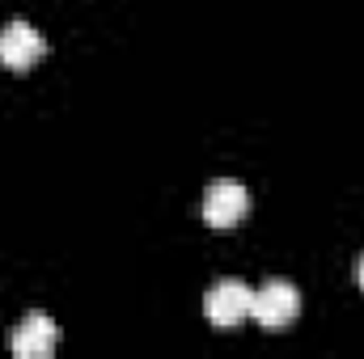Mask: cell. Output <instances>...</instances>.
<instances>
[{
    "instance_id": "277c9868",
    "label": "cell",
    "mask_w": 364,
    "mask_h": 359,
    "mask_svg": "<svg viewBox=\"0 0 364 359\" xmlns=\"http://www.w3.org/2000/svg\"><path fill=\"white\" fill-rule=\"evenodd\" d=\"M246 211H250V190L242 182L220 178L208 186V194H203V220L212 228H233Z\"/></svg>"
},
{
    "instance_id": "7a4b0ae2",
    "label": "cell",
    "mask_w": 364,
    "mask_h": 359,
    "mask_svg": "<svg viewBox=\"0 0 364 359\" xmlns=\"http://www.w3.org/2000/svg\"><path fill=\"white\" fill-rule=\"evenodd\" d=\"M250 300H255V292H250L242 279H220V283L208 287L203 313H208V321H212L216 330H237V326L250 317Z\"/></svg>"
},
{
    "instance_id": "6da1fadb",
    "label": "cell",
    "mask_w": 364,
    "mask_h": 359,
    "mask_svg": "<svg viewBox=\"0 0 364 359\" xmlns=\"http://www.w3.org/2000/svg\"><path fill=\"white\" fill-rule=\"evenodd\" d=\"M296 313H301V292H296L292 283H284V279H267V283L255 292V300H250V317H255L267 334L288 330V326L296 321Z\"/></svg>"
},
{
    "instance_id": "3957f363",
    "label": "cell",
    "mask_w": 364,
    "mask_h": 359,
    "mask_svg": "<svg viewBox=\"0 0 364 359\" xmlns=\"http://www.w3.org/2000/svg\"><path fill=\"white\" fill-rule=\"evenodd\" d=\"M43 55H47V38H43L30 21L13 17V21L0 30V68L26 72V68H34Z\"/></svg>"
},
{
    "instance_id": "8992f818",
    "label": "cell",
    "mask_w": 364,
    "mask_h": 359,
    "mask_svg": "<svg viewBox=\"0 0 364 359\" xmlns=\"http://www.w3.org/2000/svg\"><path fill=\"white\" fill-rule=\"evenodd\" d=\"M356 279H360V292H364V258H360V267H356Z\"/></svg>"
},
{
    "instance_id": "5b68a950",
    "label": "cell",
    "mask_w": 364,
    "mask_h": 359,
    "mask_svg": "<svg viewBox=\"0 0 364 359\" xmlns=\"http://www.w3.org/2000/svg\"><path fill=\"white\" fill-rule=\"evenodd\" d=\"M60 343V326L47 313H26L21 326L9 334V351L21 359H47Z\"/></svg>"
}]
</instances>
